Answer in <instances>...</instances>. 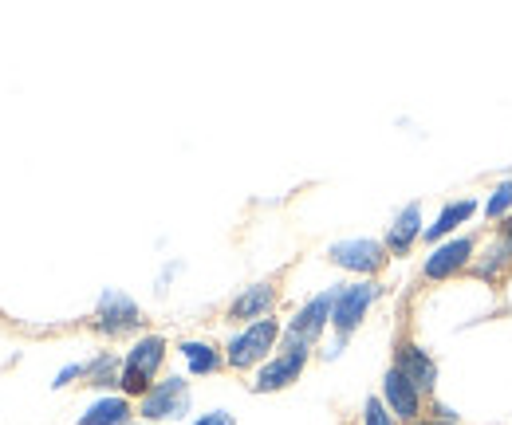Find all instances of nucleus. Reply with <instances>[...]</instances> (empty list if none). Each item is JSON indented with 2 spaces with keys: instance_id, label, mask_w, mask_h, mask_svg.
<instances>
[{
  "instance_id": "f257e3e1",
  "label": "nucleus",
  "mask_w": 512,
  "mask_h": 425,
  "mask_svg": "<svg viewBox=\"0 0 512 425\" xmlns=\"http://www.w3.org/2000/svg\"><path fill=\"white\" fill-rule=\"evenodd\" d=\"M166 363V339L162 335H142L123 359V374H119V390L123 398H146L154 386V374Z\"/></svg>"
},
{
  "instance_id": "f03ea898",
  "label": "nucleus",
  "mask_w": 512,
  "mask_h": 425,
  "mask_svg": "<svg viewBox=\"0 0 512 425\" xmlns=\"http://www.w3.org/2000/svg\"><path fill=\"white\" fill-rule=\"evenodd\" d=\"M280 335H284V331H280V323H276L272 315H268V319H256V323H249L241 335L229 339V347H225V363L233 366V370H249V366L264 363Z\"/></svg>"
},
{
  "instance_id": "7ed1b4c3",
  "label": "nucleus",
  "mask_w": 512,
  "mask_h": 425,
  "mask_svg": "<svg viewBox=\"0 0 512 425\" xmlns=\"http://www.w3.org/2000/svg\"><path fill=\"white\" fill-rule=\"evenodd\" d=\"M331 307H335V288L300 307L284 331V351H312V343L331 327Z\"/></svg>"
},
{
  "instance_id": "20e7f679",
  "label": "nucleus",
  "mask_w": 512,
  "mask_h": 425,
  "mask_svg": "<svg viewBox=\"0 0 512 425\" xmlns=\"http://www.w3.org/2000/svg\"><path fill=\"white\" fill-rule=\"evenodd\" d=\"M138 414L146 418V425L166 422V418H186L190 414V382L178 378V374L154 382L150 394L138 402Z\"/></svg>"
},
{
  "instance_id": "39448f33",
  "label": "nucleus",
  "mask_w": 512,
  "mask_h": 425,
  "mask_svg": "<svg viewBox=\"0 0 512 425\" xmlns=\"http://www.w3.org/2000/svg\"><path fill=\"white\" fill-rule=\"evenodd\" d=\"M375 300H379V284H375V280H359V284L339 288V292H335V307H331V327H335V335L347 339V335L367 319V311H371Z\"/></svg>"
},
{
  "instance_id": "423d86ee",
  "label": "nucleus",
  "mask_w": 512,
  "mask_h": 425,
  "mask_svg": "<svg viewBox=\"0 0 512 425\" xmlns=\"http://www.w3.org/2000/svg\"><path fill=\"white\" fill-rule=\"evenodd\" d=\"M95 327L103 335H127V331H138L142 327V307L130 300L127 292L119 288H107L103 300L95 307Z\"/></svg>"
},
{
  "instance_id": "0eeeda50",
  "label": "nucleus",
  "mask_w": 512,
  "mask_h": 425,
  "mask_svg": "<svg viewBox=\"0 0 512 425\" xmlns=\"http://www.w3.org/2000/svg\"><path fill=\"white\" fill-rule=\"evenodd\" d=\"M469 268H473V276L485 280V284H501V280L509 276L512 272V221H501V225H497L493 241L485 244L481 256H473Z\"/></svg>"
},
{
  "instance_id": "6e6552de",
  "label": "nucleus",
  "mask_w": 512,
  "mask_h": 425,
  "mask_svg": "<svg viewBox=\"0 0 512 425\" xmlns=\"http://www.w3.org/2000/svg\"><path fill=\"white\" fill-rule=\"evenodd\" d=\"M327 256H331V264H339V268H347V272L375 276V272H383V264H386V244L367 241V237H355V241L331 244Z\"/></svg>"
},
{
  "instance_id": "1a4fd4ad",
  "label": "nucleus",
  "mask_w": 512,
  "mask_h": 425,
  "mask_svg": "<svg viewBox=\"0 0 512 425\" xmlns=\"http://www.w3.org/2000/svg\"><path fill=\"white\" fill-rule=\"evenodd\" d=\"M394 370L406 374L418 386V394H434V386H438V366H434V359L414 339H398V347H394Z\"/></svg>"
},
{
  "instance_id": "9d476101",
  "label": "nucleus",
  "mask_w": 512,
  "mask_h": 425,
  "mask_svg": "<svg viewBox=\"0 0 512 425\" xmlns=\"http://www.w3.org/2000/svg\"><path fill=\"white\" fill-rule=\"evenodd\" d=\"M383 402L398 422L414 425L422 418V394H418V386H414L406 374H398L394 366L386 370V378H383Z\"/></svg>"
},
{
  "instance_id": "9b49d317",
  "label": "nucleus",
  "mask_w": 512,
  "mask_h": 425,
  "mask_svg": "<svg viewBox=\"0 0 512 425\" xmlns=\"http://www.w3.org/2000/svg\"><path fill=\"white\" fill-rule=\"evenodd\" d=\"M304 366H308V351H280L272 363L260 366L253 390H256V394H276V390H288V386H292V382L304 374Z\"/></svg>"
},
{
  "instance_id": "f8f14e48",
  "label": "nucleus",
  "mask_w": 512,
  "mask_h": 425,
  "mask_svg": "<svg viewBox=\"0 0 512 425\" xmlns=\"http://www.w3.org/2000/svg\"><path fill=\"white\" fill-rule=\"evenodd\" d=\"M473 264V237H453V241L438 244L430 256H426V280H449L457 276L461 268Z\"/></svg>"
},
{
  "instance_id": "ddd939ff",
  "label": "nucleus",
  "mask_w": 512,
  "mask_h": 425,
  "mask_svg": "<svg viewBox=\"0 0 512 425\" xmlns=\"http://www.w3.org/2000/svg\"><path fill=\"white\" fill-rule=\"evenodd\" d=\"M276 307V284H253V288H245L233 304H229V319H268V311Z\"/></svg>"
},
{
  "instance_id": "4468645a",
  "label": "nucleus",
  "mask_w": 512,
  "mask_h": 425,
  "mask_svg": "<svg viewBox=\"0 0 512 425\" xmlns=\"http://www.w3.org/2000/svg\"><path fill=\"white\" fill-rule=\"evenodd\" d=\"M426 229H422V205L418 201H410L398 217H394V225H390V233H386V252H410V244L418 241Z\"/></svg>"
},
{
  "instance_id": "2eb2a0df",
  "label": "nucleus",
  "mask_w": 512,
  "mask_h": 425,
  "mask_svg": "<svg viewBox=\"0 0 512 425\" xmlns=\"http://www.w3.org/2000/svg\"><path fill=\"white\" fill-rule=\"evenodd\" d=\"M473 213H477V201H469V197L449 201L446 209L438 213V221H434V225H426V233H422V237H426V241H442V237H449L457 225H465Z\"/></svg>"
},
{
  "instance_id": "dca6fc26",
  "label": "nucleus",
  "mask_w": 512,
  "mask_h": 425,
  "mask_svg": "<svg viewBox=\"0 0 512 425\" xmlns=\"http://www.w3.org/2000/svg\"><path fill=\"white\" fill-rule=\"evenodd\" d=\"M130 414L134 410H130L127 398H115L111 394V398H99L75 425H130Z\"/></svg>"
},
{
  "instance_id": "f3484780",
  "label": "nucleus",
  "mask_w": 512,
  "mask_h": 425,
  "mask_svg": "<svg viewBox=\"0 0 512 425\" xmlns=\"http://www.w3.org/2000/svg\"><path fill=\"white\" fill-rule=\"evenodd\" d=\"M182 351V359L190 363V374H213V370H221V355H217V347H209V343H197V339H190V343H182L178 347Z\"/></svg>"
},
{
  "instance_id": "a211bd4d",
  "label": "nucleus",
  "mask_w": 512,
  "mask_h": 425,
  "mask_svg": "<svg viewBox=\"0 0 512 425\" xmlns=\"http://www.w3.org/2000/svg\"><path fill=\"white\" fill-rule=\"evenodd\" d=\"M119 374H123V363H119L115 355H99L95 363H87V386L107 390V386H115V382H119Z\"/></svg>"
},
{
  "instance_id": "6ab92c4d",
  "label": "nucleus",
  "mask_w": 512,
  "mask_h": 425,
  "mask_svg": "<svg viewBox=\"0 0 512 425\" xmlns=\"http://www.w3.org/2000/svg\"><path fill=\"white\" fill-rule=\"evenodd\" d=\"M509 209H512V182H501L489 193V201H485V217L489 221H505Z\"/></svg>"
},
{
  "instance_id": "aec40b11",
  "label": "nucleus",
  "mask_w": 512,
  "mask_h": 425,
  "mask_svg": "<svg viewBox=\"0 0 512 425\" xmlns=\"http://www.w3.org/2000/svg\"><path fill=\"white\" fill-rule=\"evenodd\" d=\"M363 425H398V422H394V414L386 410L383 398H367V406H363Z\"/></svg>"
},
{
  "instance_id": "412c9836",
  "label": "nucleus",
  "mask_w": 512,
  "mask_h": 425,
  "mask_svg": "<svg viewBox=\"0 0 512 425\" xmlns=\"http://www.w3.org/2000/svg\"><path fill=\"white\" fill-rule=\"evenodd\" d=\"M71 378H87V366H83V363L64 366V370L56 374V382H52V386H56V390H64V386H71Z\"/></svg>"
},
{
  "instance_id": "4be33fe9",
  "label": "nucleus",
  "mask_w": 512,
  "mask_h": 425,
  "mask_svg": "<svg viewBox=\"0 0 512 425\" xmlns=\"http://www.w3.org/2000/svg\"><path fill=\"white\" fill-rule=\"evenodd\" d=\"M193 425H237L233 422V414H225V410H213V414H201Z\"/></svg>"
},
{
  "instance_id": "5701e85b",
  "label": "nucleus",
  "mask_w": 512,
  "mask_h": 425,
  "mask_svg": "<svg viewBox=\"0 0 512 425\" xmlns=\"http://www.w3.org/2000/svg\"><path fill=\"white\" fill-rule=\"evenodd\" d=\"M414 425H461V422H457V418H438V414H434V418H418Z\"/></svg>"
}]
</instances>
